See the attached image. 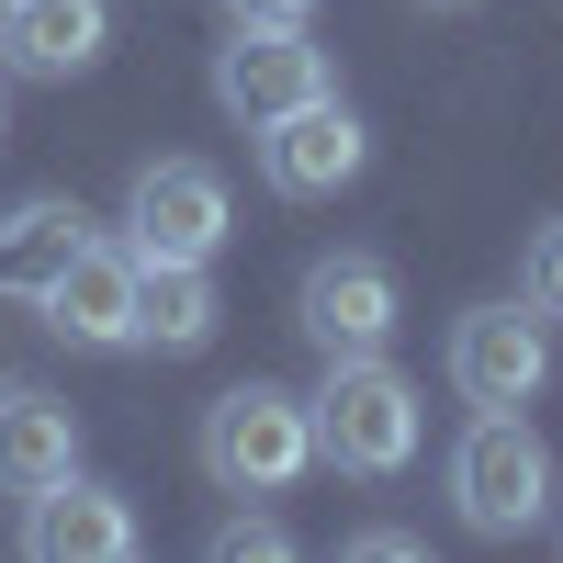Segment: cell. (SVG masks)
<instances>
[{
  "label": "cell",
  "instance_id": "11",
  "mask_svg": "<svg viewBox=\"0 0 563 563\" xmlns=\"http://www.w3.org/2000/svg\"><path fill=\"white\" fill-rule=\"evenodd\" d=\"M23 552H34V563H124V552H135V507H124L113 485L57 474L45 496H23Z\"/></svg>",
  "mask_w": 563,
  "mask_h": 563
},
{
  "label": "cell",
  "instance_id": "18",
  "mask_svg": "<svg viewBox=\"0 0 563 563\" xmlns=\"http://www.w3.org/2000/svg\"><path fill=\"white\" fill-rule=\"evenodd\" d=\"M316 0H225V23H305Z\"/></svg>",
  "mask_w": 563,
  "mask_h": 563
},
{
  "label": "cell",
  "instance_id": "8",
  "mask_svg": "<svg viewBox=\"0 0 563 563\" xmlns=\"http://www.w3.org/2000/svg\"><path fill=\"white\" fill-rule=\"evenodd\" d=\"M361 158H372V135L339 113V90H327V102H305V113H282V124H260V180H271V192H294V203L361 180Z\"/></svg>",
  "mask_w": 563,
  "mask_h": 563
},
{
  "label": "cell",
  "instance_id": "9",
  "mask_svg": "<svg viewBox=\"0 0 563 563\" xmlns=\"http://www.w3.org/2000/svg\"><path fill=\"white\" fill-rule=\"evenodd\" d=\"M45 327H57L68 350H135V249H102L90 238L57 282H45Z\"/></svg>",
  "mask_w": 563,
  "mask_h": 563
},
{
  "label": "cell",
  "instance_id": "7",
  "mask_svg": "<svg viewBox=\"0 0 563 563\" xmlns=\"http://www.w3.org/2000/svg\"><path fill=\"white\" fill-rule=\"evenodd\" d=\"M294 327H305V339H316L327 361L384 350V339H395V271L372 260V249L316 260V271H305V294H294Z\"/></svg>",
  "mask_w": 563,
  "mask_h": 563
},
{
  "label": "cell",
  "instance_id": "1",
  "mask_svg": "<svg viewBox=\"0 0 563 563\" xmlns=\"http://www.w3.org/2000/svg\"><path fill=\"white\" fill-rule=\"evenodd\" d=\"M305 406H316V462H339V474H361V485L406 474L417 440H429V406H417V384H406L384 350L327 361V384H316Z\"/></svg>",
  "mask_w": 563,
  "mask_h": 563
},
{
  "label": "cell",
  "instance_id": "14",
  "mask_svg": "<svg viewBox=\"0 0 563 563\" xmlns=\"http://www.w3.org/2000/svg\"><path fill=\"white\" fill-rule=\"evenodd\" d=\"M225 327L203 260H135V350H203Z\"/></svg>",
  "mask_w": 563,
  "mask_h": 563
},
{
  "label": "cell",
  "instance_id": "4",
  "mask_svg": "<svg viewBox=\"0 0 563 563\" xmlns=\"http://www.w3.org/2000/svg\"><path fill=\"white\" fill-rule=\"evenodd\" d=\"M214 102L249 135L282 124V113H305V102H327V45L305 23H238V45L214 57Z\"/></svg>",
  "mask_w": 563,
  "mask_h": 563
},
{
  "label": "cell",
  "instance_id": "17",
  "mask_svg": "<svg viewBox=\"0 0 563 563\" xmlns=\"http://www.w3.org/2000/svg\"><path fill=\"white\" fill-rule=\"evenodd\" d=\"M350 552H361V563H417V530H361Z\"/></svg>",
  "mask_w": 563,
  "mask_h": 563
},
{
  "label": "cell",
  "instance_id": "15",
  "mask_svg": "<svg viewBox=\"0 0 563 563\" xmlns=\"http://www.w3.org/2000/svg\"><path fill=\"white\" fill-rule=\"evenodd\" d=\"M519 305H541L552 327H563V214L530 238V260H519Z\"/></svg>",
  "mask_w": 563,
  "mask_h": 563
},
{
  "label": "cell",
  "instance_id": "5",
  "mask_svg": "<svg viewBox=\"0 0 563 563\" xmlns=\"http://www.w3.org/2000/svg\"><path fill=\"white\" fill-rule=\"evenodd\" d=\"M124 249L135 260H214L225 249V180L203 158H147L124 192Z\"/></svg>",
  "mask_w": 563,
  "mask_h": 563
},
{
  "label": "cell",
  "instance_id": "13",
  "mask_svg": "<svg viewBox=\"0 0 563 563\" xmlns=\"http://www.w3.org/2000/svg\"><path fill=\"white\" fill-rule=\"evenodd\" d=\"M90 249V214L57 203V192H34L0 214V305H45V282H57L68 260Z\"/></svg>",
  "mask_w": 563,
  "mask_h": 563
},
{
  "label": "cell",
  "instance_id": "12",
  "mask_svg": "<svg viewBox=\"0 0 563 563\" xmlns=\"http://www.w3.org/2000/svg\"><path fill=\"white\" fill-rule=\"evenodd\" d=\"M57 474H79V406L12 384L0 395V496H45Z\"/></svg>",
  "mask_w": 563,
  "mask_h": 563
},
{
  "label": "cell",
  "instance_id": "16",
  "mask_svg": "<svg viewBox=\"0 0 563 563\" xmlns=\"http://www.w3.org/2000/svg\"><path fill=\"white\" fill-rule=\"evenodd\" d=\"M214 552H225V563H282V552H294V530H282V519H225Z\"/></svg>",
  "mask_w": 563,
  "mask_h": 563
},
{
  "label": "cell",
  "instance_id": "19",
  "mask_svg": "<svg viewBox=\"0 0 563 563\" xmlns=\"http://www.w3.org/2000/svg\"><path fill=\"white\" fill-rule=\"evenodd\" d=\"M429 12H462V0H429Z\"/></svg>",
  "mask_w": 563,
  "mask_h": 563
},
{
  "label": "cell",
  "instance_id": "3",
  "mask_svg": "<svg viewBox=\"0 0 563 563\" xmlns=\"http://www.w3.org/2000/svg\"><path fill=\"white\" fill-rule=\"evenodd\" d=\"M203 474L225 496H282L316 474V406L294 384H225L203 406Z\"/></svg>",
  "mask_w": 563,
  "mask_h": 563
},
{
  "label": "cell",
  "instance_id": "6",
  "mask_svg": "<svg viewBox=\"0 0 563 563\" xmlns=\"http://www.w3.org/2000/svg\"><path fill=\"white\" fill-rule=\"evenodd\" d=\"M451 384L474 406H530L552 384V316L541 305H474L451 327Z\"/></svg>",
  "mask_w": 563,
  "mask_h": 563
},
{
  "label": "cell",
  "instance_id": "2",
  "mask_svg": "<svg viewBox=\"0 0 563 563\" xmlns=\"http://www.w3.org/2000/svg\"><path fill=\"white\" fill-rule=\"evenodd\" d=\"M451 507L485 541H519V530L552 519V451L519 406H474V429L451 440Z\"/></svg>",
  "mask_w": 563,
  "mask_h": 563
},
{
  "label": "cell",
  "instance_id": "10",
  "mask_svg": "<svg viewBox=\"0 0 563 563\" xmlns=\"http://www.w3.org/2000/svg\"><path fill=\"white\" fill-rule=\"evenodd\" d=\"M113 45V0H0V68L12 79H79Z\"/></svg>",
  "mask_w": 563,
  "mask_h": 563
}]
</instances>
